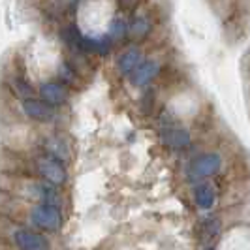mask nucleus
<instances>
[{
    "mask_svg": "<svg viewBox=\"0 0 250 250\" xmlns=\"http://www.w3.org/2000/svg\"><path fill=\"white\" fill-rule=\"evenodd\" d=\"M28 220H30V224L34 226L36 229L57 233V231H61V228L64 224V214L59 205L36 203L28 211Z\"/></svg>",
    "mask_w": 250,
    "mask_h": 250,
    "instance_id": "obj_2",
    "label": "nucleus"
},
{
    "mask_svg": "<svg viewBox=\"0 0 250 250\" xmlns=\"http://www.w3.org/2000/svg\"><path fill=\"white\" fill-rule=\"evenodd\" d=\"M38 94H40L42 100L47 102L55 109L66 105L68 100H70V88L66 87L62 81H57V79L43 81V83L38 87Z\"/></svg>",
    "mask_w": 250,
    "mask_h": 250,
    "instance_id": "obj_7",
    "label": "nucleus"
},
{
    "mask_svg": "<svg viewBox=\"0 0 250 250\" xmlns=\"http://www.w3.org/2000/svg\"><path fill=\"white\" fill-rule=\"evenodd\" d=\"M45 152L57 156V158L62 160V162H68V160H70V145H68V141L62 139L61 136H51V138L45 141Z\"/></svg>",
    "mask_w": 250,
    "mask_h": 250,
    "instance_id": "obj_16",
    "label": "nucleus"
},
{
    "mask_svg": "<svg viewBox=\"0 0 250 250\" xmlns=\"http://www.w3.org/2000/svg\"><path fill=\"white\" fill-rule=\"evenodd\" d=\"M57 74H59V81H62L68 88L81 87V77H83V75L75 70V66L70 62V61H62L61 66H59V72H57Z\"/></svg>",
    "mask_w": 250,
    "mask_h": 250,
    "instance_id": "obj_15",
    "label": "nucleus"
},
{
    "mask_svg": "<svg viewBox=\"0 0 250 250\" xmlns=\"http://www.w3.org/2000/svg\"><path fill=\"white\" fill-rule=\"evenodd\" d=\"M220 233H222V222L218 216H205L200 220L198 235H200L203 247H213L220 237Z\"/></svg>",
    "mask_w": 250,
    "mask_h": 250,
    "instance_id": "obj_13",
    "label": "nucleus"
},
{
    "mask_svg": "<svg viewBox=\"0 0 250 250\" xmlns=\"http://www.w3.org/2000/svg\"><path fill=\"white\" fill-rule=\"evenodd\" d=\"M222 166H224V160L218 152H201L188 164L187 175L192 183L205 181V179L218 175L222 171Z\"/></svg>",
    "mask_w": 250,
    "mask_h": 250,
    "instance_id": "obj_3",
    "label": "nucleus"
},
{
    "mask_svg": "<svg viewBox=\"0 0 250 250\" xmlns=\"http://www.w3.org/2000/svg\"><path fill=\"white\" fill-rule=\"evenodd\" d=\"M105 34H107V38L113 42V45L126 42V40H128V21H126L123 15H115V17H111Z\"/></svg>",
    "mask_w": 250,
    "mask_h": 250,
    "instance_id": "obj_14",
    "label": "nucleus"
},
{
    "mask_svg": "<svg viewBox=\"0 0 250 250\" xmlns=\"http://www.w3.org/2000/svg\"><path fill=\"white\" fill-rule=\"evenodd\" d=\"M21 194L36 203H51L62 207V196L55 185L47 181H26L21 185Z\"/></svg>",
    "mask_w": 250,
    "mask_h": 250,
    "instance_id": "obj_5",
    "label": "nucleus"
},
{
    "mask_svg": "<svg viewBox=\"0 0 250 250\" xmlns=\"http://www.w3.org/2000/svg\"><path fill=\"white\" fill-rule=\"evenodd\" d=\"M143 49L139 45H128L119 57H117V72L123 75V77H130V74L138 68L141 61H143Z\"/></svg>",
    "mask_w": 250,
    "mask_h": 250,
    "instance_id": "obj_12",
    "label": "nucleus"
},
{
    "mask_svg": "<svg viewBox=\"0 0 250 250\" xmlns=\"http://www.w3.org/2000/svg\"><path fill=\"white\" fill-rule=\"evenodd\" d=\"M160 72H162L160 61H156V59H143L141 64L130 74V83L136 88H147L160 75Z\"/></svg>",
    "mask_w": 250,
    "mask_h": 250,
    "instance_id": "obj_9",
    "label": "nucleus"
},
{
    "mask_svg": "<svg viewBox=\"0 0 250 250\" xmlns=\"http://www.w3.org/2000/svg\"><path fill=\"white\" fill-rule=\"evenodd\" d=\"M154 28V21L149 12H134V17L128 21V40L132 42H143Z\"/></svg>",
    "mask_w": 250,
    "mask_h": 250,
    "instance_id": "obj_11",
    "label": "nucleus"
},
{
    "mask_svg": "<svg viewBox=\"0 0 250 250\" xmlns=\"http://www.w3.org/2000/svg\"><path fill=\"white\" fill-rule=\"evenodd\" d=\"M115 2H117V8L123 13H134L141 4V0H115Z\"/></svg>",
    "mask_w": 250,
    "mask_h": 250,
    "instance_id": "obj_18",
    "label": "nucleus"
},
{
    "mask_svg": "<svg viewBox=\"0 0 250 250\" xmlns=\"http://www.w3.org/2000/svg\"><path fill=\"white\" fill-rule=\"evenodd\" d=\"M13 87H15V92H17L21 98L34 96V88H32V85H30L28 81H25V79H21V77L13 81Z\"/></svg>",
    "mask_w": 250,
    "mask_h": 250,
    "instance_id": "obj_17",
    "label": "nucleus"
},
{
    "mask_svg": "<svg viewBox=\"0 0 250 250\" xmlns=\"http://www.w3.org/2000/svg\"><path fill=\"white\" fill-rule=\"evenodd\" d=\"M34 169L43 181H47L55 187H64L68 183V169H66L64 162L49 152L34 158Z\"/></svg>",
    "mask_w": 250,
    "mask_h": 250,
    "instance_id": "obj_4",
    "label": "nucleus"
},
{
    "mask_svg": "<svg viewBox=\"0 0 250 250\" xmlns=\"http://www.w3.org/2000/svg\"><path fill=\"white\" fill-rule=\"evenodd\" d=\"M21 107H23V113L26 117L30 121H36V123H53L57 119L55 107L49 105L47 102H43L42 98H34V96L23 98Z\"/></svg>",
    "mask_w": 250,
    "mask_h": 250,
    "instance_id": "obj_8",
    "label": "nucleus"
},
{
    "mask_svg": "<svg viewBox=\"0 0 250 250\" xmlns=\"http://www.w3.org/2000/svg\"><path fill=\"white\" fill-rule=\"evenodd\" d=\"M192 198H194V203L196 207L203 211V213H209L213 211V207L216 205V198H218V192L214 185L205 179V181H198L194 183V188H192Z\"/></svg>",
    "mask_w": 250,
    "mask_h": 250,
    "instance_id": "obj_10",
    "label": "nucleus"
},
{
    "mask_svg": "<svg viewBox=\"0 0 250 250\" xmlns=\"http://www.w3.org/2000/svg\"><path fill=\"white\" fill-rule=\"evenodd\" d=\"M160 141L169 150H185L192 145V132L181 126L167 111L160 113Z\"/></svg>",
    "mask_w": 250,
    "mask_h": 250,
    "instance_id": "obj_1",
    "label": "nucleus"
},
{
    "mask_svg": "<svg viewBox=\"0 0 250 250\" xmlns=\"http://www.w3.org/2000/svg\"><path fill=\"white\" fill-rule=\"evenodd\" d=\"M12 243L17 249L23 250H47L51 249L49 239L42 233V229H30V228H17L12 233Z\"/></svg>",
    "mask_w": 250,
    "mask_h": 250,
    "instance_id": "obj_6",
    "label": "nucleus"
}]
</instances>
